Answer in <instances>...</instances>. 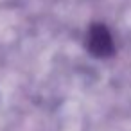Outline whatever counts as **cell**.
<instances>
[{
	"label": "cell",
	"mask_w": 131,
	"mask_h": 131,
	"mask_svg": "<svg viewBox=\"0 0 131 131\" xmlns=\"http://www.w3.org/2000/svg\"><path fill=\"white\" fill-rule=\"evenodd\" d=\"M86 50L95 58H110L115 54V43L106 25L95 24L86 34Z\"/></svg>",
	"instance_id": "6da1fadb"
}]
</instances>
